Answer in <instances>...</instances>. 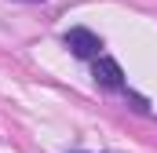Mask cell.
Segmentation results:
<instances>
[{
  "instance_id": "6da1fadb",
  "label": "cell",
  "mask_w": 157,
  "mask_h": 153,
  "mask_svg": "<svg viewBox=\"0 0 157 153\" xmlns=\"http://www.w3.org/2000/svg\"><path fill=\"white\" fill-rule=\"evenodd\" d=\"M62 44L70 47V55L80 58V62H95V58L102 55V37L91 33V29H84V26L66 29V33H62Z\"/></svg>"
},
{
  "instance_id": "7a4b0ae2",
  "label": "cell",
  "mask_w": 157,
  "mask_h": 153,
  "mask_svg": "<svg viewBox=\"0 0 157 153\" xmlns=\"http://www.w3.org/2000/svg\"><path fill=\"white\" fill-rule=\"evenodd\" d=\"M91 76H95V84H99L102 91H128L124 69H121L117 58H110V55H99V58L91 62Z\"/></svg>"
},
{
  "instance_id": "3957f363",
  "label": "cell",
  "mask_w": 157,
  "mask_h": 153,
  "mask_svg": "<svg viewBox=\"0 0 157 153\" xmlns=\"http://www.w3.org/2000/svg\"><path fill=\"white\" fill-rule=\"evenodd\" d=\"M124 95H128V102H132V110H135V113H150V102H146L143 95H132V91H124Z\"/></svg>"
},
{
  "instance_id": "277c9868",
  "label": "cell",
  "mask_w": 157,
  "mask_h": 153,
  "mask_svg": "<svg viewBox=\"0 0 157 153\" xmlns=\"http://www.w3.org/2000/svg\"><path fill=\"white\" fill-rule=\"evenodd\" d=\"M22 4H44V0H22Z\"/></svg>"
}]
</instances>
